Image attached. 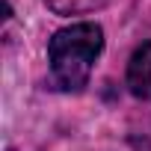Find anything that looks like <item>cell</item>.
Returning <instances> with one entry per match:
<instances>
[{
	"label": "cell",
	"mask_w": 151,
	"mask_h": 151,
	"mask_svg": "<svg viewBox=\"0 0 151 151\" xmlns=\"http://www.w3.org/2000/svg\"><path fill=\"white\" fill-rule=\"evenodd\" d=\"M101 50H104V33L98 24H71L53 33L47 47L53 80L68 92L83 89L89 83L92 65Z\"/></svg>",
	"instance_id": "6da1fadb"
},
{
	"label": "cell",
	"mask_w": 151,
	"mask_h": 151,
	"mask_svg": "<svg viewBox=\"0 0 151 151\" xmlns=\"http://www.w3.org/2000/svg\"><path fill=\"white\" fill-rule=\"evenodd\" d=\"M127 86L136 98L151 101V42L139 45L127 62Z\"/></svg>",
	"instance_id": "7a4b0ae2"
},
{
	"label": "cell",
	"mask_w": 151,
	"mask_h": 151,
	"mask_svg": "<svg viewBox=\"0 0 151 151\" xmlns=\"http://www.w3.org/2000/svg\"><path fill=\"white\" fill-rule=\"evenodd\" d=\"M56 15H86L95 9H104L110 0H45Z\"/></svg>",
	"instance_id": "3957f363"
}]
</instances>
